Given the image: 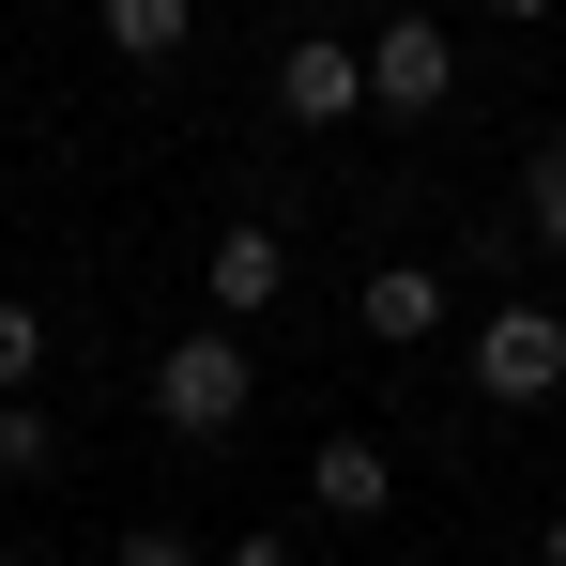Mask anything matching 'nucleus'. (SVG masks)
<instances>
[{"label": "nucleus", "instance_id": "1", "mask_svg": "<svg viewBox=\"0 0 566 566\" xmlns=\"http://www.w3.org/2000/svg\"><path fill=\"white\" fill-rule=\"evenodd\" d=\"M245 398H261L245 322H185V337L154 353V429H169V444H230V429H245Z\"/></svg>", "mask_w": 566, "mask_h": 566}, {"label": "nucleus", "instance_id": "2", "mask_svg": "<svg viewBox=\"0 0 566 566\" xmlns=\"http://www.w3.org/2000/svg\"><path fill=\"white\" fill-rule=\"evenodd\" d=\"M474 398H490V413H552L566 398V322L552 306H490V322H474Z\"/></svg>", "mask_w": 566, "mask_h": 566}, {"label": "nucleus", "instance_id": "3", "mask_svg": "<svg viewBox=\"0 0 566 566\" xmlns=\"http://www.w3.org/2000/svg\"><path fill=\"white\" fill-rule=\"evenodd\" d=\"M444 93H460V46H444V15H382V31H368V107L429 123Z\"/></svg>", "mask_w": 566, "mask_h": 566}, {"label": "nucleus", "instance_id": "4", "mask_svg": "<svg viewBox=\"0 0 566 566\" xmlns=\"http://www.w3.org/2000/svg\"><path fill=\"white\" fill-rule=\"evenodd\" d=\"M199 291H214V322H276V306H291V245L245 214V230H214V245H199Z\"/></svg>", "mask_w": 566, "mask_h": 566}, {"label": "nucleus", "instance_id": "5", "mask_svg": "<svg viewBox=\"0 0 566 566\" xmlns=\"http://www.w3.org/2000/svg\"><path fill=\"white\" fill-rule=\"evenodd\" d=\"M276 107H291V123H353V107H368V46L291 31V46H276Z\"/></svg>", "mask_w": 566, "mask_h": 566}, {"label": "nucleus", "instance_id": "6", "mask_svg": "<svg viewBox=\"0 0 566 566\" xmlns=\"http://www.w3.org/2000/svg\"><path fill=\"white\" fill-rule=\"evenodd\" d=\"M306 505H322V521H382V505H398V460H382L368 429H322V460H306Z\"/></svg>", "mask_w": 566, "mask_h": 566}, {"label": "nucleus", "instance_id": "7", "mask_svg": "<svg viewBox=\"0 0 566 566\" xmlns=\"http://www.w3.org/2000/svg\"><path fill=\"white\" fill-rule=\"evenodd\" d=\"M353 322H368L382 353H429V337H444V276H429V261H382V276L353 291Z\"/></svg>", "mask_w": 566, "mask_h": 566}, {"label": "nucleus", "instance_id": "8", "mask_svg": "<svg viewBox=\"0 0 566 566\" xmlns=\"http://www.w3.org/2000/svg\"><path fill=\"white\" fill-rule=\"evenodd\" d=\"M93 31H107V62H185L199 0H93Z\"/></svg>", "mask_w": 566, "mask_h": 566}, {"label": "nucleus", "instance_id": "9", "mask_svg": "<svg viewBox=\"0 0 566 566\" xmlns=\"http://www.w3.org/2000/svg\"><path fill=\"white\" fill-rule=\"evenodd\" d=\"M521 214H536V245L566 261V138H536V169H521Z\"/></svg>", "mask_w": 566, "mask_h": 566}, {"label": "nucleus", "instance_id": "10", "mask_svg": "<svg viewBox=\"0 0 566 566\" xmlns=\"http://www.w3.org/2000/svg\"><path fill=\"white\" fill-rule=\"evenodd\" d=\"M62 460V429H46V398H0V474H46Z\"/></svg>", "mask_w": 566, "mask_h": 566}, {"label": "nucleus", "instance_id": "11", "mask_svg": "<svg viewBox=\"0 0 566 566\" xmlns=\"http://www.w3.org/2000/svg\"><path fill=\"white\" fill-rule=\"evenodd\" d=\"M31 382H46V322L0 291V398H31Z\"/></svg>", "mask_w": 566, "mask_h": 566}, {"label": "nucleus", "instance_id": "12", "mask_svg": "<svg viewBox=\"0 0 566 566\" xmlns=\"http://www.w3.org/2000/svg\"><path fill=\"white\" fill-rule=\"evenodd\" d=\"M107 566H199V536H185V521H123V536H107Z\"/></svg>", "mask_w": 566, "mask_h": 566}, {"label": "nucleus", "instance_id": "13", "mask_svg": "<svg viewBox=\"0 0 566 566\" xmlns=\"http://www.w3.org/2000/svg\"><path fill=\"white\" fill-rule=\"evenodd\" d=\"M214 566H291V536H276V521H261V536H230V552H214Z\"/></svg>", "mask_w": 566, "mask_h": 566}, {"label": "nucleus", "instance_id": "14", "mask_svg": "<svg viewBox=\"0 0 566 566\" xmlns=\"http://www.w3.org/2000/svg\"><path fill=\"white\" fill-rule=\"evenodd\" d=\"M536 566H566V505H552V536H536Z\"/></svg>", "mask_w": 566, "mask_h": 566}, {"label": "nucleus", "instance_id": "15", "mask_svg": "<svg viewBox=\"0 0 566 566\" xmlns=\"http://www.w3.org/2000/svg\"><path fill=\"white\" fill-rule=\"evenodd\" d=\"M490 15H566V0H490Z\"/></svg>", "mask_w": 566, "mask_h": 566}, {"label": "nucleus", "instance_id": "16", "mask_svg": "<svg viewBox=\"0 0 566 566\" xmlns=\"http://www.w3.org/2000/svg\"><path fill=\"white\" fill-rule=\"evenodd\" d=\"M0 566H31V552H0Z\"/></svg>", "mask_w": 566, "mask_h": 566}, {"label": "nucleus", "instance_id": "17", "mask_svg": "<svg viewBox=\"0 0 566 566\" xmlns=\"http://www.w3.org/2000/svg\"><path fill=\"white\" fill-rule=\"evenodd\" d=\"M291 15H306V0H291Z\"/></svg>", "mask_w": 566, "mask_h": 566}]
</instances>
